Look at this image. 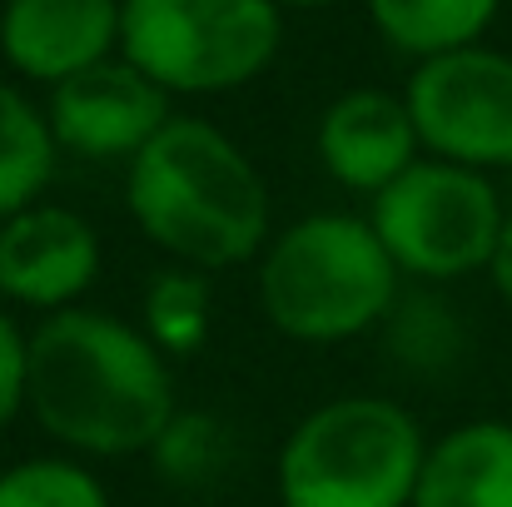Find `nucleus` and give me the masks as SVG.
Here are the masks:
<instances>
[{
    "instance_id": "nucleus-18",
    "label": "nucleus",
    "mask_w": 512,
    "mask_h": 507,
    "mask_svg": "<svg viewBox=\"0 0 512 507\" xmlns=\"http://www.w3.org/2000/svg\"><path fill=\"white\" fill-rule=\"evenodd\" d=\"M378 334L388 343L393 363L408 373H438L463 353V329H458L453 309L443 299H433L428 289H418V294L403 289V299L393 304V314L383 319Z\"/></svg>"
},
{
    "instance_id": "nucleus-8",
    "label": "nucleus",
    "mask_w": 512,
    "mask_h": 507,
    "mask_svg": "<svg viewBox=\"0 0 512 507\" xmlns=\"http://www.w3.org/2000/svg\"><path fill=\"white\" fill-rule=\"evenodd\" d=\"M105 244L100 229L55 199H40L10 219H0V304L25 309L35 319L80 309L100 284Z\"/></svg>"
},
{
    "instance_id": "nucleus-14",
    "label": "nucleus",
    "mask_w": 512,
    "mask_h": 507,
    "mask_svg": "<svg viewBox=\"0 0 512 507\" xmlns=\"http://www.w3.org/2000/svg\"><path fill=\"white\" fill-rule=\"evenodd\" d=\"M503 0H368L378 35L413 60L478 45Z\"/></svg>"
},
{
    "instance_id": "nucleus-16",
    "label": "nucleus",
    "mask_w": 512,
    "mask_h": 507,
    "mask_svg": "<svg viewBox=\"0 0 512 507\" xmlns=\"http://www.w3.org/2000/svg\"><path fill=\"white\" fill-rule=\"evenodd\" d=\"M145 458H150L155 478L170 488H184V493L214 488V483H224V473L234 463V428L219 413L179 408Z\"/></svg>"
},
{
    "instance_id": "nucleus-12",
    "label": "nucleus",
    "mask_w": 512,
    "mask_h": 507,
    "mask_svg": "<svg viewBox=\"0 0 512 507\" xmlns=\"http://www.w3.org/2000/svg\"><path fill=\"white\" fill-rule=\"evenodd\" d=\"M413 507H512V423L468 418L428 438Z\"/></svg>"
},
{
    "instance_id": "nucleus-6",
    "label": "nucleus",
    "mask_w": 512,
    "mask_h": 507,
    "mask_svg": "<svg viewBox=\"0 0 512 507\" xmlns=\"http://www.w3.org/2000/svg\"><path fill=\"white\" fill-rule=\"evenodd\" d=\"M363 214L378 244L388 249L393 269L403 274V284L438 289V284L488 274L503 239L508 204L493 174L423 155L383 194H373Z\"/></svg>"
},
{
    "instance_id": "nucleus-9",
    "label": "nucleus",
    "mask_w": 512,
    "mask_h": 507,
    "mask_svg": "<svg viewBox=\"0 0 512 507\" xmlns=\"http://www.w3.org/2000/svg\"><path fill=\"white\" fill-rule=\"evenodd\" d=\"M45 120L60 155L90 165H130L170 125L174 110L155 80H145L125 55H115L55 85L45 95Z\"/></svg>"
},
{
    "instance_id": "nucleus-1",
    "label": "nucleus",
    "mask_w": 512,
    "mask_h": 507,
    "mask_svg": "<svg viewBox=\"0 0 512 507\" xmlns=\"http://www.w3.org/2000/svg\"><path fill=\"white\" fill-rule=\"evenodd\" d=\"M55 453L145 458L179 413L170 358L110 309H65L30 329V408Z\"/></svg>"
},
{
    "instance_id": "nucleus-15",
    "label": "nucleus",
    "mask_w": 512,
    "mask_h": 507,
    "mask_svg": "<svg viewBox=\"0 0 512 507\" xmlns=\"http://www.w3.org/2000/svg\"><path fill=\"white\" fill-rule=\"evenodd\" d=\"M140 334L165 358H194L214 334V284L199 269L165 264L140 294Z\"/></svg>"
},
{
    "instance_id": "nucleus-21",
    "label": "nucleus",
    "mask_w": 512,
    "mask_h": 507,
    "mask_svg": "<svg viewBox=\"0 0 512 507\" xmlns=\"http://www.w3.org/2000/svg\"><path fill=\"white\" fill-rule=\"evenodd\" d=\"M274 5H279V10H284V5H299V10H309V5H329V0H274Z\"/></svg>"
},
{
    "instance_id": "nucleus-3",
    "label": "nucleus",
    "mask_w": 512,
    "mask_h": 507,
    "mask_svg": "<svg viewBox=\"0 0 512 507\" xmlns=\"http://www.w3.org/2000/svg\"><path fill=\"white\" fill-rule=\"evenodd\" d=\"M254 299L279 338L334 348L383 329L403 299V274L378 244L368 214L314 209L269 234L254 259Z\"/></svg>"
},
{
    "instance_id": "nucleus-11",
    "label": "nucleus",
    "mask_w": 512,
    "mask_h": 507,
    "mask_svg": "<svg viewBox=\"0 0 512 507\" xmlns=\"http://www.w3.org/2000/svg\"><path fill=\"white\" fill-rule=\"evenodd\" d=\"M314 155L339 189L358 194L368 204L408 165L423 160V145H418V130H413L403 95L363 85V90H343L319 115Z\"/></svg>"
},
{
    "instance_id": "nucleus-17",
    "label": "nucleus",
    "mask_w": 512,
    "mask_h": 507,
    "mask_svg": "<svg viewBox=\"0 0 512 507\" xmlns=\"http://www.w3.org/2000/svg\"><path fill=\"white\" fill-rule=\"evenodd\" d=\"M0 507H115L95 463L70 453H35L0 468Z\"/></svg>"
},
{
    "instance_id": "nucleus-19",
    "label": "nucleus",
    "mask_w": 512,
    "mask_h": 507,
    "mask_svg": "<svg viewBox=\"0 0 512 507\" xmlns=\"http://www.w3.org/2000/svg\"><path fill=\"white\" fill-rule=\"evenodd\" d=\"M30 408V329L0 304V433Z\"/></svg>"
},
{
    "instance_id": "nucleus-20",
    "label": "nucleus",
    "mask_w": 512,
    "mask_h": 507,
    "mask_svg": "<svg viewBox=\"0 0 512 507\" xmlns=\"http://www.w3.org/2000/svg\"><path fill=\"white\" fill-rule=\"evenodd\" d=\"M488 279H493L498 299L512 309V209H508V219H503V239H498V254L488 264Z\"/></svg>"
},
{
    "instance_id": "nucleus-4",
    "label": "nucleus",
    "mask_w": 512,
    "mask_h": 507,
    "mask_svg": "<svg viewBox=\"0 0 512 507\" xmlns=\"http://www.w3.org/2000/svg\"><path fill=\"white\" fill-rule=\"evenodd\" d=\"M428 433L388 393H339L279 443V507H413Z\"/></svg>"
},
{
    "instance_id": "nucleus-7",
    "label": "nucleus",
    "mask_w": 512,
    "mask_h": 507,
    "mask_svg": "<svg viewBox=\"0 0 512 507\" xmlns=\"http://www.w3.org/2000/svg\"><path fill=\"white\" fill-rule=\"evenodd\" d=\"M403 105L433 160L498 174L512 169V55L478 45L418 60Z\"/></svg>"
},
{
    "instance_id": "nucleus-2",
    "label": "nucleus",
    "mask_w": 512,
    "mask_h": 507,
    "mask_svg": "<svg viewBox=\"0 0 512 507\" xmlns=\"http://www.w3.org/2000/svg\"><path fill=\"white\" fill-rule=\"evenodd\" d=\"M125 209L165 264L209 279L254 264L279 229L259 165L199 115H174L125 165Z\"/></svg>"
},
{
    "instance_id": "nucleus-13",
    "label": "nucleus",
    "mask_w": 512,
    "mask_h": 507,
    "mask_svg": "<svg viewBox=\"0 0 512 507\" xmlns=\"http://www.w3.org/2000/svg\"><path fill=\"white\" fill-rule=\"evenodd\" d=\"M60 165L45 105L0 80V219L45 199Z\"/></svg>"
},
{
    "instance_id": "nucleus-5",
    "label": "nucleus",
    "mask_w": 512,
    "mask_h": 507,
    "mask_svg": "<svg viewBox=\"0 0 512 507\" xmlns=\"http://www.w3.org/2000/svg\"><path fill=\"white\" fill-rule=\"evenodd\" d=\"M284 45L274 0H120V55L165 95H224Z\"/></svg>"
},
{
    "instance_id": "nucleus-10",
    "label": "nucleus",
    "mask_w": 512,
    "mask_h": 507,
    "mask_svg": "<svg viewBox=\"0 0 512 507\" xmlns=\"http://www.w3.org/2000/svg\"><path fill=\"white\" fill-rule=\"evenodd\" d=\"M0 55L30 85H65L120 55V0H5Z\"/></svg>"
}]
</instances>
